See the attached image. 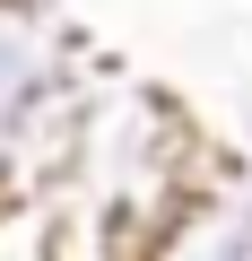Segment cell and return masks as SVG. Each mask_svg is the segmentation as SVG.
I'll return each instance as SVG.
<instances>
[{
    "instance_id": "cell-1",
    "label": "cell",
    "mask_w": 252,
    "mask_h": 261,
    "mask_svg": "<svg viewBox=\"0 0 252 261\" xmlns=\"http://www.w3.org/2000/svg\"><path fill=\"white\" fill-rule=\"evenodd\" d=\"M0 261H61V192H0Z\"/></svg>"
},
{
    "instance_id": "cell-2",
    "label": "cell",
    "mask_w": 252,
    "mask_h": 261,
    "mask_svg": "<svg viewBox=\"0 0 252 261\" xmlns=\"http://www.w3.org/2000/svg\"><path fill=\"white\" fill-rule=\"evenodd\" d=\"M9 157H18V113L0 105V192H9Z\"/></svg>"
},
{
    "instance_id": "cell-3",
    "label": "cell",
    "mask_w": 252,
    "mask_h": 261,
    "mask_svg": "<svg viewBox=\"0 0 252 261\" xmlns=\"http://www.w3.org/2000/svg\"><path fill=\"white\" fill-rule=\"evenodd\" d=\"M235 140H243V157H252V79L235 87Z\"/></svg>"
}]
</instances>
